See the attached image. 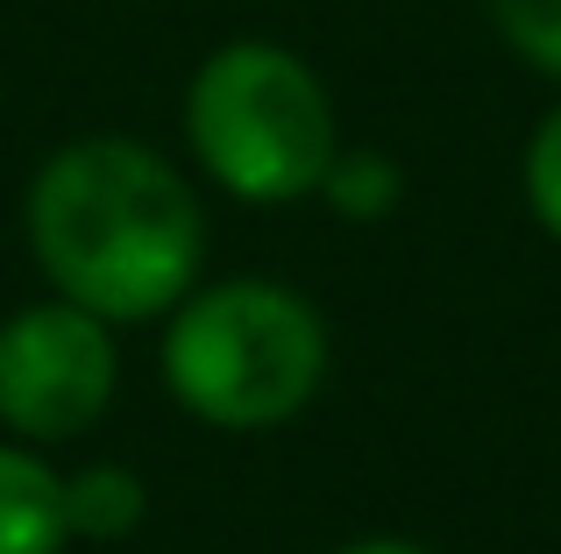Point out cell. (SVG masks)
I'll list each match as a JSON object with an SVG mask.
<instances>
[{"label":"cell","mask_w":561,"mask_h":554,"mask_svg":"<svg viewBox=\"0 0 561 554\" xmlns=\"http://www.w3.org/2000/svg\"><path fill=\"white\" fill-rule=\"evenodd\" d=\"M22 235L57 299L107 327H142L199 285L206 207L192 178L142 136H79L28 178Z\"/></svg>","instance_id":"6da1fadb"},{"label":"cell","mask_w":561,"mask_h":554,"mask_svg":"<svg viewBox=\"0 0 561 554\" xmlns=\"http://www.w3.org/2000/svg\"><path fill=\"white\" fill-rule=\"evenodd\" d=\"M328 384V320L277 277L192 285L164 313V391L214 434H277Z\"/></svg>","instance_id":"7a4b0ae2"},{"label":"cell","mask_w":561,"mask_h":554,"mask_svg":"<svg viewBox=\"0 0 561 554\" xmlns=\"http://www.w3.org/2000/svg\"><path fill=\"white\" fill-rule=\"evenodd\" d=\"M185 150L206 178L242 207L313 199L342 150L334 93L291 43L228 36L185 79Z\"/></svg>","instance_id":"3957f363"},{"label":"cell","mask_w":561,"mask_h":554,"mask_svg":"<svg viewBox=\"0 0 561 554\" xmlns=\"http://www.w3.org/2000/svg\"><path fill=\"white\" fill-rule=\"evenodd\" d=\"M122 391L114 327L71 299H36L0 320V427L28 448L79 441Z\"/></svg>","instance_id":"277c9868"},{"label":"cell","mask_w":561,"mask_h":554,"mask_svg":"<svg viewBox=\"0 0 561 554\" xmlns=\"http://www.w3.org/2000/svg\"><path fill=\"white\" fill-rule=\"evenodd\" d=\"M65 476L43 462V448L0 441V554H65Z\"/></svg>","instance_id":"5b68a950"},{"label":"cell","mask_w":561,"mask_h":554,"mask_svg":"<svg viewBox=\"0 0 561 554\" xmlns=\"http://www.w3.org/2000/svg\"><path fill=\"white\" fill-rule=\"evenodd\" d=\"M150 512V490L122 462H85L65 476V527L71 541H128Z\"/></svg>","instance_id":"8992f818"},{"label":"cell","mask_w":561,"mask_h":554,"mask_svg":"<svg viewBox=\"0 0 561 554\" xmlns=\"http://www.w3.org/2000/svg\"><path fill=\"white\" fill-rule=\"evenodd\" d=\"M313 199H328L334 221L377 228V221H391V213L405 207V164H398L391 150H370V142H342Z\"/></svg>","instance_id":"52a82bcc"},{"label":"cell","mask_w":561,"mask_h":554,"mask_svg":"<svg viewBox=\"0 0 561 554\" xmlns=\"http://www.w3.org/2000/svg\"><path fill=\"white\" fill-rule=\"evenodd\" d=\"M483 14L526 71L561 85V0H483Z\"/></svg>","instance_id":"ba28073f"},{"label":"cell","mask_w":561,"mask_h":554,"mask_svg":"<svg viewBox=\"0 0 561 554\" xmlns=\"http://www.w3.org/2000/svg\"><path fill=\"white\" fill-rule=\"evenodd\" d=\"M519 199H526L540 235L561 242V100L534 122V136L519 150Z\"/></svg>","instance_id":"9c48e42d"},{"label":"cell","mask_w":561,"mask_h":554,"mask_svg":"<svg viewBox=\"0 0 561 554\" xmlns=\"http://www.w3.org/2000/svg\"><path fill=\"white\" fill-rule=\"evenodd\" d=\"M334 554H440V547L412 541V533H363V541H342Z\"/></svg>","instance_id":"30bf717a"}]
</instances>
